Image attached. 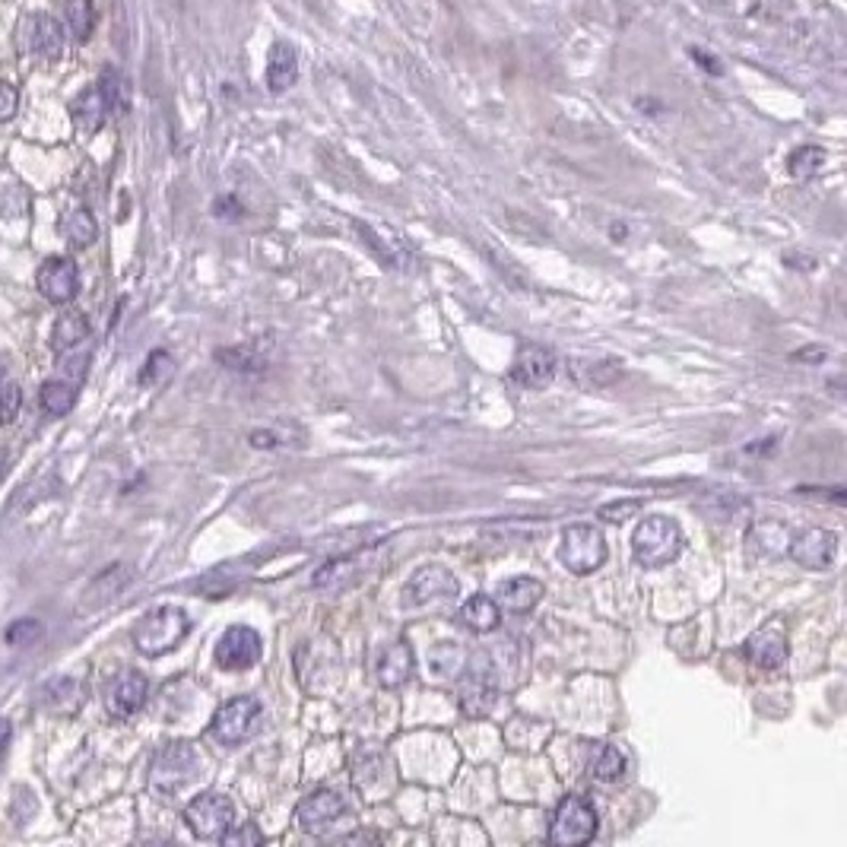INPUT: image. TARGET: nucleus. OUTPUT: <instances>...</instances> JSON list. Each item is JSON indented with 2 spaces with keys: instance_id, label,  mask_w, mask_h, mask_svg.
<instances>
[{
  "instance_id": "obj_32",
  "label": "nucleus",
  "mask_w": 847,
  "mask_h": 847,
  "mask_svg": "<svg viewBox=\"0 0 847 847\" xmlns=\"http://www.w3.org/2000/svg\"><path fill=\"white\" fill-rule=\"evenodd\" d=\"M822 162H825V153L819 150V146H800V150H794V156H790L787 169H790V175H794V178L809 181L813 175H819Z\"/></svg>"
},
{
  "instance_id": "obj_18",
  "label": "nucleus",
  "mask_w": 847,
  "mask_h": 847,
  "mask_svg": "<svg viewBox=\"0 0 847 847\" xmlns=\"http://www.w3.org/2000/svg\"><path fill=\"white\" fill-rule=\"evenodd\" d=\"M146 695H150V683H146V676L137 673V670H127L121 673L112 689H108L105 695V708L112 717H134L143 705H146Z\"/></svg>"
},
{
  "instance_id": "obj_16",
  "label": "nucleus",
  "mask_w": 847,
  "mask_h": 847,
  "mask_svg": "<svg viewBox=\"0 0 847 847\" xmlns=\"http://www.w3.org/2000/svg\"><path fill=\"white\" fill-rule=\"evenodd\" d=\"M343 813H346V803L337 790H315V794H308L296 806V822L308 835H324L340 822Z\"/></svg>"
},
{
  "instance_id": "obj_20",
  "label": "nucleus",
  "mask_w": 847,
  "mask_h": 847,
  "mask_svg": "<svg viewBox=\"0 0 847 847\" xmlns=\"http://www.w3.org/2000/svg\"><path fill=\"white\" fill-rule=\"evenodd\" d=\"M413 667H416L413 648L400 638V641L388 644V648H384L381 657H378V664H375L378 683H381L384 689H400V686L413 676Z\"/></svg>"
},
{
  "instance_id": "obj_11",
  "label": "nucleus",
  "mask_w": 847,
  "mask_h": 847,
  "mask_svg": "<svg viewBox=\"0 0 847 847\" xmlns=\"http://www.w3.org/2000/svg\"><path fill=\"white\" fill-rule=\"evenodd\" d=\"M559 372V359L552 353L549 346L543 343H521L518 356H514V368H511V378L521 384L527 391H543L552 384Z\"/></svg>"
},
{
  "instance_id": "obj_28",
  "label": "nucleus",
  "mask_w": 847,
  "mask_h": 847,
  "mask_svg": "<svg viewBox=\"0 0 847 847\" xmlns=\"http://www.w3.org/2000/svg\"><path fill=\"white\" fill-rule=\"evenodd\" d=\"M99 96L105 102V108L112 115H124L131 108V86H127V77L118 67H105L99 77Z\"/></svg>"
},
{
  "instance_id": "obj_7",
  "label": "nucleus",
  "mask_w": 847,
  "mask_h": 847,
  "mask_svg": "<svg viewBox=\"0 0 847 847\" xmlns=\"http://www.w3.org/2000/svg\"><path fill=\"white\" fill-rule=\"evenodd\" d=\"M16 48L23 58L58 61L64 54V29L48 13H26L16 26Z\"/></svg>"
},
{
  "instance_id": "obj_25",
  "label": "nucleus",
  "mask_w": 847,
  "mask_h": 847,
  "mask_svg": "<svg viewBox=\"0 0 847 847\" xmlns=\"http://www.w3.org/2000/svg\"><path fill=\"white\" fill-rule=\"evenodd\" d=\"M86 337H89V321L83 311H64L51 327V349L58 356H64L70 349H77Z\"/></svg>"
},
{
  "instance_id": "obj_1",
  "label": "nucleus",
  "mask_w": 847,
  "mask_h": 847,
  "mask_svg": "<svg viewBox=\"0 0 847 847\" xmlns=\"http://www.w3.org/2000/svg\"><path fill=\"white\" fill-rule=\"evenodd\" d=\"M632 552L635 562L644 568H664L679 559L683 552V530L667 514H648L632 537Z\"/></svg>"
},
{
  "instance_id": "obj_15",
  "label": "nucleus",
  "mask_w": 847,
  "mask_h": 847,
  "mask_svg": "<svg viewBox=\"0 0 847 847\" xmlns=\"http://www.w3.org/2000/svg\"><path fill=\"white\" fill-rule=\"evenodd\" d=\"M454 594H457V578L448 568L426 565L410 578L407 587H403V606H407V610H419V606H429L432 600H451Z\"/></svg>"
},
{
  "instance_id": "obj_19",
  "label": "nucleus",
  "mask_w": 847,
  "mask_h": 847,
  "mask_svg": "<svg viewBox=\"0 0 847 847\" xmlns=\"http://www.w3.org/2000/svg\"><path fill=\"white\" fill-rule=\"evenodd\" d=\"M365 575H368V559L365 556L330 559L321 568V572L315 575V587H318V591L340 594V591H349V587H356Z\"/></svg>"
},
{
  "instance_id": "obj_10",
  "label": "nucleus",
  "mask_w": 847,
  "mask_h": 847,
  "mask_svg": "<svg viewBox=\"0 0 847 847\" xmlns=\"http://www.w3.org/2000/svg\"><path fill=\"white\" fill-rule=\"evenodd\" d=\"M495 695H499V686H495V673L486 654H476L467 673L460 679V708H464L470 717H483L495 708Z\"/></svg>"
},
{
  "instance_id": "obj_12",
  "label": "nucleus",
  "mask_w": 847,
  "mask_h": 847,
  "mask_svg": "<svg viewBox=\"0 0 847 847\" xmlns=\"http://www.w3.org/2000/svg\"><path fill=\"white\" fill-rule=\"evenodd\" d=\"M787 556L797 565L809 568V572H822V568H832L838 556V537L832 530H822V527L800 530L797 537H790Z\"/></svg>"
},
{
  "instance_id": "obj_9",
  "label": "nucleus",
  "mask_w": 847,
  "mask_h": 847,
  "mask_svg": "<svg viewBox=\"0 0 847 847\" xmlns=\"http://www.w3.org/2000/svg\"><path fill=\"white\" fill-rule=\"evenodd\" d=\"M261 654H264L261 635H257L251 625H229L223 638L216 641L213 660L219 670L242 673V670H251L257 660H261Z\"/></svg>"
},
{
  "instance_id": "obj_24",
  "label": "nucleus",
  "mask_w": 847,
  "mask_h": 847,
  "mask_svg": "<svg viewBox=\"0 0 847 847\" xmlns=\"http://www.w3.org/2000/svg\"><path fill=\"white\" fill-rule=\"evenodd\" d=\"M587 775L600 784H613L625 775V752L613 743H594L587 749Z\"/></svg>"
},
{
  "instance_id": "obj_5",
  "label": "nucleus",
  "mask_w": 847,
  "mask_h": 847,
  "mask_svg": "<svg viewBox=\"0 0 847 847\" xmlns=\"http://www.w3.org/2000/svg\"><path fill=\"white\" fill-rule=\"evenodd\" d=\"M264 721V705L257 702L254 695H238L229 698V702L213 714V724H210V736L216 743L223 746H238L251 740Z\"/></svg>"
},
{
  "instance_id": "obj_27",
  "label": "nucleus",
  "mask_w": 847,
  "mask_h": 847,
  "mask_svg": "<svg viewBox=\"0 0 847 847\" xmlns=\"http://www.w3.org/2000/svg\"><path fill=\"white\" fill-rule=\"evenodd\" d=\"M61 235L67 238V242L73 248H89L92 242H96L99 235V226H96V216H92L86 207H73L61 216Z\"/></svg>"
},
{
  "instance_id": "obj_38",
  "label": "nucleus",
  "mask_w": 847,
  "mask_h": 847,
  "mask_svg": "<svg viewBox=\"0 0 847 847\" xmlns=\"http://www.w3.org/2000/svg\"><path fill=\"white\" fill-rule=\"evenodd\" d=\"M219 841H223V844H257V841H261V832H257L254 825L235 828V832H232V828H229V832H226L223 838H219Z\"/></svg>"
},
{
  "instance_id": "obj_42",
  "label": "nucleus",
  "mask_w": 847,
  "mask_h": 847,
  "mask_svg": "<svg viewBox=\"0 0 847 847\" xmlns=\"http://www.w3.org/2000/svg\"><path fill=\"white\" fill-rule=\"evenodd\" d=\"M794 359H825V349H803V353H797Z\"/></svg>"
},
{
  "instance_id": "obj_22",
  "label": "nucleus",
  "mask_w": 847,
  "mask_h": 847,
  "mask_svg": "<svg viewBox=\"0 0 847 847\" xmlns=\"http://www.w3.org/2000/svg\"><path fill=\"white\" fill-rule=\"evenodd\" d=\"M499 622H502V606L489 594H476L457 610V625L473 635H489L499 629Z\"/></svg>"
},
{
  "instance_id": "obj_43",
  "label": "nucleus",
  "mask_w": 847,
  "mask_h": 847,
  "mask_svg": "<svg viewBox=\"0 0 847 847\" xmlns=\"http://www.w3.org/2000/svg\"><path fill=\"white\" fill-rule=\"evenodd\" d=\"M4 473H7V467H4V457H0V480H4Z\"/></svg>"
},
{
  "instance_id": "obj_4",
  "label": "nucleus",
  "mask_w": 847,
  "mask_h": 847,
  "mask_svg": "<svg viewBox=\"0 0 847 847\" xmlns=\"http://www.w3.org/2000/svg\"><path fill=\"white\" fill-rule=\"evenodd\" d=\"M597 828H600V819H597L594 803L584 800V797L568 794V797L556 806V813H552L549 841L559 844V847H578V844L594 841Z\"/></svg>"
},
{
  "instance_id": "obj_13",
  "label": "nucleus",
  "mask_w": 847,
  "mask_h": 847,
  "mask_svg": "<svg viewBox=\"0 0 847 847\" xmlns=\"http://www.w3.org/2000/svg\"><path fill=\"white\" fill-rule=\"evenodd\" d=\"M353 784L362 797L381 800L394 787V762L381 749H362L353 762Z\"/></svg>"
},
{
  "instance_id": "obj_36",
  "label": "nucleus",
  "mask_w": 847,
  "mask_h": 847,
  "mask_svg": "<svg viewBox=\"0 0 847 847\" xmlns=\"http://www.w3.org/2000/svg\"><path fill=\"white\" fill-rule=\"evenodd\" d=\"M16 108H20V92L7 80H0V121H10L16 115Z\"/></svg>"
},
{
  "instance_id": "obj_8",
  "label": "nucleus",
  "mask_w": 847,
  "mask_h": 847,
  "mask_svg": "<svg viewBox=\"0 0 847 847\" xmlns=\"http://www.w3.org/2000/svg\"><path fill=\"white\" fill-rule=\"evenodd\" d=\"M184 822L200 841H219L235 825V806L229 797L207 790L184 806Z\"/></svg>"
},
{
  "instance_id": "obj_6",
  "label": "nucleus",
  "mask_w": 847,
  "mask_h": 847,
  "mask_svg": "<svg viewBox=\"0 0 847 847\" xmlns=\"http://www.w3.org/2000/svg\"><path fill=\"white\" fill-rule=\"evenodd\" d=\"M559 559L572 575H591L606 562V540L594 524H572L562 533Z\"/></svg>"
},
{
  "instance_id": "obj_14",
  "label": "nucleus",
  "mask_w": 847,
  "mask_h": 847,
  "mask_svg": "<svg viewBox=\"0 0 847 847\" xmlns=\"http://www.w3.org/2000/svg\"><path fill=\"white\" fill-rule=\"evenodd\" d=\"M743 654H746L749 664H752V667H759V670H781V667H784V660H787V654H790L784 622H781V619H775V622L759 625V629L746 638Z\"/></svg>"
},
{
  "instance_id": "obj_23",
  "label": "nucleus",
  "mask_w": 847,
  "mask_h": 847,
  "mask_svg": "<svg viewBox=\"0 0 847 847\" xmlns=\"http://www.w3.org/2000/svg\"><path fill=\"white\" fill-rule=\"evenodd\" d=\"M540 600H543V581L530 578V575L508 578V581H502V587H499V603L505 606L508 613H514V616L530 613Z\"/></svg>"
},
{
  "instance_id": "obj_2",
  "label": "nucleus",
  "mask_w": 847,
  "mask_h": 847,
  "mask_svg": "<svg viewBox=\"0 0 847 847\" xmlns=\"http://www.w3.org/2000/svg\"><path fill=\"white\" fill-rule=\"evenodd\" d=\"M191 632V619L178 606H156L134 625V648L143 657H162L175 651Z\"/></svg>"
},
{
  "instance_id": "obj_34",
  "label": "nucleus",
  "mask_w": 847,
  "mask_h": 847,
  "mask_svg": "<svg viewBox=\"0 0 847 847\" xmlns=\"http://www.w3.org/2000/svg\"><path fill=\"white\" fill-rule=\"evenodd\" d=\"M172 368H175L172 356L165 353V349H156V353L146 359V365H143L140 384H159V381H165V378L172 375Z\"/></svg>"
},
{
  "instance_id": "obj_30",
  "label": "nucleus",
  "mask_w": 847,
  "mask_h": 847,
  "mask_svg": "<svg viewBox=\"0 0 847 847\" xmlns=\"http://www.w3.org/2000/svg\"><path fill=\"white\" fill-rule=\"evenodd\" d=\"M73 403H77V388H73V381L54 378V381L42 384V407H45V413L67 416L73 410Z\"/></svg>"
},
{
  "instance_id": "obj_3",
  "label": "nucleus",
  "mask_w": 847,
  "mask_h": 847,
  "mask_svg": "<svg viewBox=\"0 0 847 847\" xmlns=\"http://www.w3.org/2000/svg\"><path fill=\"white\" fill-rule=\"evenodd\" d=\"M197 778V752L191 743H165L150 765V784L159 797H175L184 784Z\"/></svg>"
},
{
  "instance_id": "obj_35",
  "label": "nucleus",
  "mask_w": 847,
  "mask_h": 847,
  "mask_svg": "<svg viewBox=\"0 0 847 847\" xmlns=\"http://www.w3.org/2000/svg\"><path fill=\"white\" fill-rule=\"evenodd\" d=\"M641 511V502L638 499H625V502H610L600 508V518L603 521H613V524H622L629 514H638Z\"/></svg>"
},
{
  "instance_id": "obj_33",
  "label": "nucleus",
  "mask_w": 847,
  "mask_h": 847,
  "mask_svg": "<svg viewBox=\"0 0 847 847\" xmlns=\"http://www.w3.org/2000/svg\"><path fill=\"white\" fill-rule=\"evenodd\" d=\"M23 407V391L10 375L0 372V422H13Z\"/></svg>"
},
{
  "instance_id": "obj_40",
  "label": "nucleus",
  "mask_w": 847,
  "mask_h": 847,
  "mask_svg": "<svg viewBox=\"0 0 847 847\" xmlns=\"http://www.w3.org/2000/svg\"><path fill=\"white\" fill-rule=\"evenodd\" d=\"M251 445H254V448H276V435H273V432H254V435H251Z\"/></svg>"
},
{
  "instance_id": "obj_17",
  "label": "nucleus",
  "mask_w": 847,
  "mask_h": 847,
  "mask_svg": "<svg viewBox=\"0 0 847 847\" xmlns=\"http://www.w3.org/2000/svg\"><path fill=\"white\" fill-rule=\"evenodd\" d=\"M35 283H39V292L48 302L67 305L80 289V270L70 257H48L39 273H35Z\"/></svg>"
},
{
  "instance_id": "obj_26",
  "label": "nucleus",
  "mask_w": 847,
  "mask_h": 847,
  "mask_svg": "<svg viewBox=\"0 0 847 847\" xmlns=\"http://www.w3.org/2000/svg\"><path fill=\"white\" fill-rule=\"evenodd\" d=\"M105 115H108V108H105V102L99 96V86H86L80 96L73 99V105H70V118H73V124H77L83 134H96L99 127L105 124Z\"/></svg>"
},
{
  "instance_id": "obj_31",
  "label": "nucleus",
  "mask_w": 847,
  "mask_h": 847,
  "mask_svg": "<svg viewBox=\"0 0 847 847\" xmlns=\"http://www.w3.org/2000/svg\"><path fill=\"white\" fill-rule=\"evenodd\" d=\"M64 20L73 39L86 42L96 29V7H92V0H64Z\"/></svg>"
},
{
  "instance_id": "obj_29",
  "label": "nucleus",
  "mask_w": 847,
  "mask_h": 847,
  "mask_svg": "<svg viewBox=\"0 0 847 847\" xmlns=\"http://www.w3.org/2000/svg\"><path fill=\"white\" fill-rule=\"evenodd\" d=\"M790 537H794V533H790L787 524L781 521H759L749 530V543L759 552H765V556H781V552H787Z\"/></svg>"
},
{
  "instance_id": "obj_39",
  "label": "nucleus",
  "mask_w": 847,
  "mask_h": 847,
  "mask_svg": "<svg viewBox=\"0 0 847 847\" xmlns=\"http://www.w3.org/2000/svg\"><path fill=\"white\" fill-rule=\"evenodd\" d=\"M689 58H692L695 64H702V67H705V70L711 73V77H721V61H714V58H711V54H708L705 48L692 45V48H689Z\"/></svg>"
},
{
  "instance_id": "obj_37",
  "label": "nucleus",
  "mask_w": 847,
  "mask_h": 847,
  "mask_svg": "<svg viewBox=\"0 0 847 847\" xmlns=\"http://www.w3.org/2000/svg\"><path fill=\"white\" fill-rule=\"evenodd\" d=\"M39 622H16V625H10V632H7V641L10 644H23V638L26 641H32V638H39Z\"/></svg>"
},
{
  "instance_id": "obj_21",
  "label": "nucleus",
  "mask_w": 847,
  "mask_h": 847,
  "mask_svg": "<svg viewBox=\"0 0 847 847\" xmlns=\"http://www.w3.org/2000/svg\"><path fill=\"white\" fill-rule=\"evenodd\" d=\"M264 77H267V89L276 92V96L296 86V80H299V54H296V48H292L289 42H273L270 51H267V73H264Z\"/></svg>"
},
{
  "instance_id": "obj_41",
  "label": "nucleus",
  "mask_w": 847,
  "mask_h": 847,
  "mask_svg": "<svg viewBox=\"0 0 847 847\" xmlns=\"http://www.w3.org/2000/svg\"><path fill=\"white\" fill-rule=\"evenodd\" d=\"M10 736H13V730H10V724L7 721H0V759L7 756V746H10Z\"/></svg>"
}]
</instances>
